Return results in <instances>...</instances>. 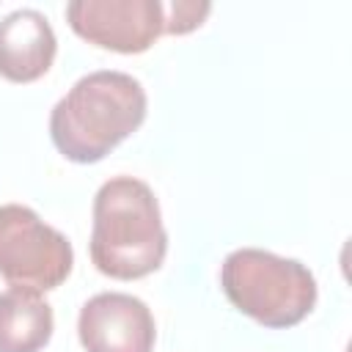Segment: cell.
I'll return each instance as SVG.
<instances>
[{"label":"cell","instance_id":"obj_8","mask_svg":"<svg viewBox=\"0 0 352 352\" xmlns=\"http://www.w3.org/2000/svg\"><path fill=\"white\" fill-rule=\"evenodd\" d=\"M55 327L52 305L38 292L8 289L0 294V352H38Z\"/></svg>","mask_w":352,"mask_h":352},{"label":"cell","instance_id":"obj_9","mask_svg":"<svg viewBox=\"0 0 352 352\" xmlns=\"http://www.w3.org/2000/svg\"><path fill=\"white\" fill-rule=\"evenodd\" d=\"M209 11H212L209 3H187V0L162 3V16H165L162 33H170V36L190 33V30H195L206 19Z\"/></svg>","mask_w":352,"mask_h":352},{"label":"cell","instance_id":"obj_2","mask_svg":"<svg viewBox=\"0 0 352 352\" xmlns=\"http://www.w3.org/2000/svg\"><path fill=\"white\" fill-rule=\"evenodd\" d=\"M88 250L94 267L116 280H138L162 267L168 234L146 182L116 176L99 187Z\"/></svg>","mask_w":352,"mask_h":352},{"label":"cell","instance_id":"obj_3","mask_svg":"<svg viewBox=\"0 0 352 352\" xmlns=\"http://www.w3.org/2000/svg\"><path fill=\"white\" fill-rule=\"evenodd\" d=\"M220 286L236 311L272 330L300 324L316 305L311 270L261 248L231 250L220 267Z\"/></svg>","mask_w":352,"mask_h":352},{"label":"cell","instance_id":"obj_1","mask_svg":"<svg viewBox=\"0 0 352 352\" xmlns=\"http://www.w3.org/2000/svg\"><path fill=\"white\" fill-rule=\"evenodd\" d=\"M146 91L126 72H91L50 113L55 148L80 165L99 162L146 121Z\"/></svg>","mask_w":352,"mask_h":352},{"label":"cell","instance_id":"obj_6","mask_svg":"<svg viewBox=\"0 0 352 352\" xmlns=\"http://www.w3.org/2000/svg\"><path fill=\"white\" fill-rule=\"evenodd\" d=\"M77 336L85 352H151L157 330L143 300L124 292H102L80 308Z\"/></svg>","mask_w":352,"mask_h":352},{"label":"cell","instance_id":"obj_5","mask_svg":"<svg viewBox=\"0 0 352 352\" xmlns=\"http://www.w3.org/2000/svg\"><path fill=\"white\" fill-rule=\"evenodd\" d=\"M66 19L88 44L124 55L146 52L165 25L160 0H72Z\"/></svg>","mask_w":352,"mask_h":352},{"label":"cell","instance_id":"obj_7","mask_svg":"<svg viewBox=\"0 0 352 352\" xmlns=\"http://www.w3.org/2000/svg\"><path fill=\"white\" fill-rule=\"evenodd\" d=\"M58 38L47 16L36 8H16L0 19V77L33 82L55 60Z\"/></svg>","mask_w":352,"mask_h":352},{"label":"cell","instance_id":"obj_4","mask_svg":"<svg viewBox=\"0 0 352 352\" xmlns=\"http://www.w3.org/2000/svg\"><path fill=\"white\" fill-rule=\"evenodd\" d=\"M74 264L72 242L30 206H0V275L14 289H58Z\"/></svg>","mask_w":352,"mask_h":352}]
</instances>
